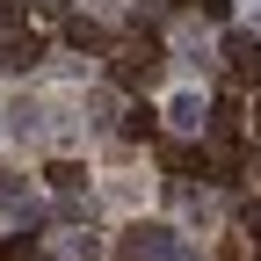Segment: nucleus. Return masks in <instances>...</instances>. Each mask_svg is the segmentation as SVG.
<instances>
[{"mask_svg": "<svg viewBox=\"0 0 261 261\" xmlns=\"http://www.w3.org/2000/svg\"><path fill=\"white\" fill-rule=\"evenodd\" d=\"M22 22V8H15V0H0V29H15Z\"/></svg>", "mask_w": 261, "mask_h": 261, "instance_id": "ddd939ff", "label": "nucleus"}, {"mask_svg": "<svg viewBox=\"0 0 261 261\" xmlns=\"http://www.w3.org/2000/svg\"><path fill=\"white\" fill-rule=\"evenodd\" d=\"M65 44L73 51H109V29L102 22H65Z\"/></svg>", "mask_w": 261, "mask_h": 261, "instance_id": "0eeeda50", "label": "nucleus"}, {"mask_svg": "<svg viewBox=\"0 0 261 261\" xmlns=\"http://www.w3.org/2000/svg\"><path fill=\"white\" fill-rule=\"evenodd\" d=\"M160 65H167V44H160V37H138V44L116 51V80H123V87H152Z\"/></svg>", "mask_w": 261, "mask_h": 261, "instance_id": "f257e3e1", "label": "nucleus"}, {"mask_svg": "<svg viewBox=\"0 0 261 261\" xmlns=\"http://www.w3.org/2000/svg\"><path fill=\"white\" fill-rule=\"evenodd\" d=\"M44 181H51L58 196H80V189H87V167H80V160H51V167H44Z\"/></svg>", "mask_w": 261, "mask_h": 261, "instance_id": "423d86ee", "label": "nucleus"}, {"mask_svg": "<svg viewBox=\"0 0 261 261\" xmlns=\"http://www.w3.org/2000/svg\"><path fill=\"white\" fill-rule=\"evenodd\" d=\"M211 130H218V138H232V130H240V102H232V94L211 102Z\"/></svg>", "mask_w": 261, "mask_h": 261, "instance_id": "9d476101", "label": "nucleus"}, {"mask_svg": "<svg viewBox=\"0 0 261 261\" xmlns=\"http://www.w3.org/2000/svg\"><path fill=\"white\" fill-rule=\"evenodd\" d=\"M167 123H174V130H196V138H203V130H211V109H203V94H196V87H181L174 102H167Z\"/></svg>", "mask_w": 261, "mask_h": 261, "instance_id": "20e7f679", "label": "nucleus"}, {"mask_svg": "<svg viewBox=\"0 0 261 261\" xmlns=\"http://www.w3.org/2000/svg\"><path fill=\"white\" fill-rule=\"evenodd\" d=\"M65 254H73V261H102V232L73 225V232H65Z\"/></svg>", "mask_w": 261, "mask_h": 261, "instance_id": "1a4fd4ad", "label": "nucleus"}, {"mask_svg": "<svg viewBox=\"0 0 261 261\" xmlns=\"http://www.w3.org/2000/svg\"><path fill=\"white\" fill-rule=\"evenodd\" d=\"M254 123H261V109H254Z\"/></svg>", "mask_w": 261, "mask_h": 261, "instance_id": "2eb2a0df", "label": "nucleus"}, {"mask_svg": "<svg viewBox=\"0 0 261 261\" xmlns=\"http://www.w3.org/2000/svg\"><path fill=\"white\" fill-rule=\"evenodd\" d=\"M174 232H167V225H130V232L116 240V261H174Z\"/></svg>", "mask_w": 261, "mask_h": 261, "instance_id": "f03ea898", "label": "nucleus"}, {"mask_svg": "<svg viewBox=\"0 0 261 261\" xmlns=\"http://www.w3.org/2000/svg\"><path fill=\"white\" fill-rule=\"evenodd\" d=\"M37 58H44V37H37V29H29V37L15 29V37L0 44V73H29V65H37Z\"/></svg>", "mask_w": 261, "mask_h": 261, "instance_id": "39448f33", "label": "nucleus"}, {"mask_svg": "<svg viewBox=\"0 0 261 261\" xmlns=\"http://www.w3.org/2000/svg\"><path fill=\"white\" fill-rule=\"evenodd\" d=\"M123 130H130V138H152V109H145V102L123 109Z\"/></svg>", "mask_w": 261, "mask_h": 261, "instance_id": "9b49d317", "label": "nucleus"}, {"mask_svg": "<svg viewBox=\"0 0 261 261\" xmlns=\"http://www.w3.org/2000/svg\"><path fill=\"white\" fill-rule=\"evenodd\" d=\"M225 58H232V80H261V37L254 29H225Z\"/></svg>", "mask_w": 261, "mask_h": 261, "instance_id": "7ed1b4c3", "label": "nucleus"}, {"mask_svg": "<svg viewBox=\"0 0 261 261\" xmlns=\"http://www.w3.org/2000/svg\"><path fill=\"white\" fill-rule=\"evenodd\" d=\"M174 261H203V254H196V247H174Z\"/></svg>", "mask_w": 261, "mask_h": 261, "instance_id": "4468645a", "label": "nucleus"}, {"mask_svg": "<svg viewBox=\"0 0 261 261\" xmlns=\"http://www.w3.org/2000/svg\"><path fill=\"white\" fill-rule=\"evenodd\" d=\"M247 247L261 254V203H247Z\"/></svg>", "mask_w": 261, "mask_h": 261, "instance_id": "f8f14e48", "label": "nucleus"}, {"mask_svg": "<svg viewBox=\"0 0 261 261\" xmlns=\"http://www.w3.org/2000/svg\"><path fill=\"white\" fill-rule=\"evenodd\" d=\"M0 261H37V225H15V232L0 240Z\"/></svg>", "mask_w": 261, "mask_h": 261, "instance_id": "6e6552de", "label": "nucleus"}]
</instances>
